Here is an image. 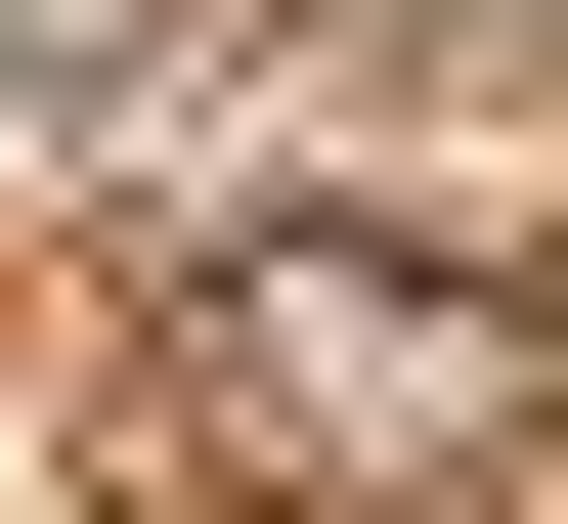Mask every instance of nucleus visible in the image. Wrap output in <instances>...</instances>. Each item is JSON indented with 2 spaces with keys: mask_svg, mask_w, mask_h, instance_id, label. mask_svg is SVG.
Listing matches in <instances>:
<instances>
[{
  "mask_svg": "<svg viewBox=\"0 0 568 524\" xmlns=\"http://www.w3.org/2000/svg\"><path fill=\"white\" fill-rule=\"evenodd\" d=\"M263 393H306V438H481L525 350H481V306H394V263H263Z\"/></svg>",
  "mask_w": 568,
  "mask_h": 524,
  "instance_id": "nucleus-1",
  "label": "nucleus"
}]
</instances>
